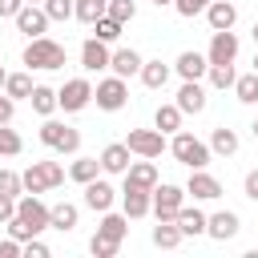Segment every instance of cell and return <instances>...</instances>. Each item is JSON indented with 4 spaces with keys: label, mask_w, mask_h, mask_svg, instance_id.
I'll list each match as a JSON object with an SVG mask.
<instances>
[{
    "label": "cell",
    "mask_w": 258,
    "mask_h": 258,
    "mask_svg": "<svg viewBox=\"0 0 258 258\" xmlns=\"http://www.w3.org/2000/svg\"><path fill=\"white\" fill-rule=\"evenodd\" d=\"M4 226H8V234H12L16 242H28V238H36V234L48 230V206H44L36 194H20V198H16V214H12Z\"/></svg>",
    "instance_id": "1"
},
{
    "label": "cell",
    "mask_w": 258,
    "mask_h": 258,
    "mask_svg": "<svg viewBox=\"0 0 258 258\" xmlns=\"http://www.w3.org/2000/svg\"><path fill=\"white\" fill-rule=\"evenodd\" d=\"M169 153H173L181 165H189V169H206V165H210V145H206V141H198V137H194V133H185V129H177V133H173Z\"/></svg>",
    "instance_id": "2"
},
{
    "label": "cell",
    "mask_w": 258,
    "mask_h": 258,
    "mask_svg": "<svg viewBox=\"0 0 258 258\" xmlns=\"http://www.w3.org/2000/svg\"><path fill=\"white\" fill-rule=\"evenodd\" d=\"M20 181H24L28 194L56 189V185H64V165H60V161H32V165L20 173Z\"/></svg>",
    "instance_id": "3"
},
{
    "label": "cell",
    "mask_w": 258,
    "mask_h": 258,
    "mask_svg": "<svg viewBox=\"0 0 258 258\" xmlns=\"http://www.w3.org/2000/svg\"><path fill=\"white\" fill-rule=\"evenodd\" d=\"M24 64L28 69H64V44H56L48 36H32L24 48Z\"/></svg>",
    "instance_id": "4"
},
{
    "label": "cell",
    "mask_w": 258,
    "mask_h": 258,
    "mask_svg": "<svg viewBox=\"0 0 258 258\" xmlns=\"http://www.w3.org/2000/svg\"><path fill=\"white\" fill-rule=\"evenodd\" d=\"M153 206H149V214L157 218V222H173L177 218V210L185 206V189L181 185H153Z\"/></svg>",
    "instance_id": "5"
},
{
    "label": "cell",
    "mask_w": 258,
    "mask_h": 258,
    "mask_svg": "<svg viewBox=\"0 0 258 258\" xmlns=\"http://www.w3.org/2000/svg\"><path fill=\"white\" fill-rule=\"evenodd\" d=\"M40 141L48 149H56V153H77L81 149V133L73 125H60V121H44L40 125Z\"/></svg>",
    "instance_id": "6"
},
{
    "label": "cell",
    "mask_w": 258,
    "mask_h": 258,
    "mask_svg": "<svg viewBox=\"0 0 258 258\" xmlns=\"http://www.w3.org/2000/svg\"><path fill=\"white\" fill-rule=\"evenodd\" d=\"M89 101H93V85H89L85 77L64 81V89L56 93V109H64V113H81Z\"/></svg>",
    "instance_id": "7"
},
{
    "label": "cell",
    "mask_w": 258,
    "mask_h": 258,
    "mask_svg": "<svg viewBox=\"0 0 258 258\" xmlns=\"http://www.w3.org/2000/svg\"><path fill=\"white\" fill-rule=\"evenodd\" d=\"M125 145H129V153H137V157H161V153H165V133H161V129H129Z\"/></svg>",
    "instance_id": "8"
},
{
    "label": "cell",
    "mask_w": 258,
    "mask_h": 258,
    "mask_svg": "<svg viewBox=\"0 0 258 258\" xmlns=\"http://www.w3.org/2000/svg\"><path fill=\"white\" fill-rule=\"evenodd\" d=\"M93 101H97V109H105V113H117V109H125V101H129V89H125V81H121V77H109V81H101V85L93 89Z\"/></svg>",
    "instance_id": "9"
},
{
    "label": "cell",
    "mask_w": 258,
    "mask_h": 258,
    "mask_svg": "<svg viewBox=\"0 0 258 258\" xmlns=\"http://www.w3.org/2000/svg\"><path fill=\"white\" fill-rule=\"evenodd\" d=\"M234 56H238V36H234L230 28H218L214 40H210L206 60H210V64H234Z\"/></svg>",
    "instance_id": "10"
},
{
    "label": "cell",
    "mask_w": 258,
    "mask_h": 258,
    "mask_svg": "<svg viewBox=\"0 0 258 258\" xmlns=\"http://www.w3.org/2000/svg\"><path fill=\"white\" fill-rule=\"evenodd\" d=\"M185 194H194L198 202H214V198H222V181H218L214 173H206V169H189Z\"/></svg>",
    "instance_id": "11"
},
{
    "label": "cell",
    "mask_w": 258,
    "mask_h": 258,
    "mask_svg": "<svg viewBox=\"0 0 258 258\" xmlns=\"http://www.w3.org/2000/svg\"><path fill=\"white\" fill-rule=\"evenodd\" d=\"M113 198H117V189H113L109 181H101V177L85 181V206H89V210L105 214V210H113Z\"/></svg>",
    "instance_id": "12"
},
{
    "label": "cell",
    "mask_w": 258,
    "mask_h": 258,
    "mask_svg": "<svg viewBox=\"0 0 258 258\" xmlns=\"http://www.w3.org/2000/svg\"><path fill=\"white\" fill-rule=\"evenodd\" d=\"M16 28L24 32V36H44V28H48V16H44V8H36V4H24L16 16Z\"/></svg>",
    "instance_id": "13"
},
{
    "label": "cell",
    "mask_w": 258,
    "mask_h": 258,
    "mask_svg": "<svg viewBox=\"0 0 258 258\" xmlns=\"http://www.w3.org/2000/svg\"><path fill=\"white\" fill-rule=\"evenodd\" d=\"M238 226H242V222H238V214H234V210H218V214H210V218H206V234H210V238H218V242L234 238V234H238Z\"/></svg>",
    "instance_id": "14"
},
{
    "label": "cell",
    "mask_w": 258,
    "mask_h": 258,
    "mask_svg": "<svg viewBox=\"0 0 258 258\" xmlns=\"http://www.w3.org/2000/svg\"><path fill=\"white\" fill-rule=\"evenodd\" d=\"M129 145L125 141H113V145H105L101 149V173H125L129 169Z\"/></svg>",
    "instance_id": "15"
},
{
    "label": "cell",
    "mask_w": 258,
    "mask_h": 258,
    "mask_svg": "<svg viewBox=\"0 0 258 258\" xmlns=\"http://www.w3.org/2000/svg\"><path fill=\"white\" fill-rule=\"evenodd\" d=\"M125 185L153 189V185H157V165H153V157H145V161H129V169H125Z\"/></svg>",
    "instance_id": "16"
},
{
    "label": "cell",
    "mask_w": 258,
    "mask_h": 258,
    "mask_svg": "<svg viewBox=\"0 0 258 258\" xmlns=\"http://www.w3.org/2000/svg\"><path fill=\"white\" fill-rule=\"evenodd\" d=\"M153 189H137V185H125L121 189V206H125V218H145L149 214V206H153V198H149Z\"/></svg>",
    "instance_id": "17"
},
{
    "label": "cell",
    "mask_w": 258,
    "mask_h": 258,
    "mask_svg": "<svg viewBox=\"0 0 258 258\" xmlns=\"http://www.w3.org/2000/svg\"><path fill=\"white\" fill-rule=\"evenodd\" d=\"M81 69H89V73H97V69H109V48H105V40L89 36V40L81 44Z\"/></svg>",
    "instance_id": "18"
},
{
    "label": "cell",
    "mask_w": 258,
    "mask_h": 258,
    "mask_svg": "<svg viewBox=\"0 0 258 258\" xmlns=\"http://www.w3.org/2000/svg\"><path fill=\"white\" fill-rule=\"evenodd\" d=\"M109 69H113V77H137L141 73V52H133V48H117V52H109Z\"/></svg>",
    "instance_id": "19"
},
{
    "label": "cell",
    "mask_w": 258,
    "mask_h": 258,
    "mask_svg": "<svg viewBox=\"0 0 258 258\" xmlns=\"http://www.w3.org/2000/svg\"><path fill=\"white\" fill-rule=\"evenodd\" d=\"M181 113H202L206 109V89L198 85V81H181V89H177V101H173Z\"/></svg>",
    "instance_id": "20"
},
{
    "label": "cell",
    "mask_w": 258,
    "mask_h": 258,
    "mask_svg": "<svg viewBox=\"0 0 258 258\" xmlns=\"http://www.w3.org/2000/svg\"><path fill=\"white\" fill-rule=\"evenodd\" d=\"M206 20H210V28H214V32H218V28H234L238 8H234L230 0H210V4H206Z\"/></svg>",
    "instance_id": "21"
},
{
    "label": "cell",
    "mask_w": 258,
    "mask_h": 258,
    "mask_svg": "<svg viewBox=\"0 0 258 258\" xmlns=\"http://www.w3.org/2000/svg\"><path fill=\"white\" fill-rule=\"evenodd\" d=\"M77 218H81V210L73 206V202H56V206H48V230H73L77 226Z\"/></svg>",
    "instance_id": "22"
},
{
    "label": "cell",
    "mask_w": 258,
    "mask_h": 258,
    "mask_svg": "<svg viewBox=\"0 0 258 258\" xmlns=\"http://www.w3.org/2000/svg\"><path fill=\"white\" fill-rule=\"evenodd\" d=\"M173 69H177V77H181V81H198V77H206V69H210V60H206L202 52H181Z\"/></svg>",
    "instance_id": "23"
},
{
    "label": "cell",
    "mask_w": 258,
    "mask_h": 258,
    "mask_svg": "<svg viewBox=\"0 0 258 258\" xmlns=\"http://www.w3.org/2000/svg\"><path fill=\"white\" fill-rule=\"evenodd\" d=\"M173 222H177V230H181V238H189V234H206V214H202L198 206H194V210H189V206H181Z\"/></svg>",
    "instance_id": "24"
},
{
    "label": "cell",
    "mask_w": 258,
    "mask_h": 258,
    "mask_svg": "<svg viewBox=\"0 0 258 258\" xmlns=\"http://www.w3.org/2000/svg\"><path fill=\"white\" fill-rule=\"evenodd\" d=\"M97 234H101V238H113V242H121V238L129 234V218H125V214H113V210H105V214H101V226H97Z\"/></svg>",
    "instance_id": "25"
},
{
    "label": "cell",
    "mask_w": 258,
    "mask_h": 258,
    "mask_svg": "<svg viewBox=\"0 0 258 258\" xmlns=\"http://www.w3.org/2000/svg\"><path fill=\"white\" fill-rule=\"evenodd\" d=\"M141 85L145 89H165V81H169V64H161V60H141Z\"/></svg>",
    "instance_id": "26"
},
{
    "label": "cell",
    "mask_w": 258,
    "mask_h": 258,
    "mask_svg": "<svg viewBox=\"0 0 258 258\" xmlns=\"http://www.w3.org/2000/svg\"><path fill=\"white\" fill-rule=\"evenodd\" d=\"M210 153H222V157L238 153V133H234V129H226V125H218V129L210 133Z\"/></svg>",
    "instance_id": "27"
},
{
    "label": "cell",
    "mask_w": 258,
    "mask_h": 258,
    "mask_svg": "<svg viewBox=\"0 0 258 258\" xmlns=\"http://www.w3.org/2000/svg\"><path fill=\"white\" fill-rule=\"evenodd\" d=\"M105 8H109V0H73V16L81 24H97L105 16Z\"/></svg>",
    "instance_id": "28"
},
{
    "label": "cell",
    "mask_w": 258,
    "mask_h": 258,
    "mask_svg": "<svg viewBox=\"0 0 258 258\" xmlns=\"http://www.w3.org/2000/svg\"><path fill=\"white\" fill-rule=\"evenodd\" d=\"M153 129H161V133H177V129H181V109H177V105H157V113H153Z\"/></svg>",
    "instance_id": "29"
},
{
    "label": "cell",
    "mask_w": 258,
    "mask_h": 258,
    "mask_svg": "<svg viewBox=\"0 0 258 258\" xmlns=\"http://www.w3.org/2000/svg\"><path fill=\"white\" fill-rule=\"evenodd\" d=\"M28 101H32V109H36L40 117H48V113L56 109V89H48V85H32Z\"/></svg>",
    "instance_id": "30"
},
{
    "label": "cell",
    "mask_w": 258,
    "mask_h": 258,
    "mask_svg": "<svg viewBox=\"0 0 258 258\" xmlns=\"http://www.w3.org/2000/svg\"><path fill=\"white\" fill-rule=\"evenodd\" d=\"M97 173H101V161H97V157H77V161L69 165V177H73V181H81V185H85V181H93Z\"/></svg>",
    "instance_id": "31"
},
{
    "label": "cell",
    "mask_w": 258,
    "mask_h": 258,
    "mask_svg": "<svg viewBox=\"0 0 258 258\" xmlns=\"http://www.w3.org/2000/svg\"><path fill=\"white\" fill-rule=\"evenodd\" d=\"M181 242V230H177V222H157L153 226V246H161V250H173Z\"/></svg>",
    "instance_id": "32"
},
{
    "label": "cell",
    "mask_w": 258,
    "mask_h": 258,
    "mask_svg": "<svg viewBox=\"0 0 258 258\" xmlns=\"http://www.w3.org/2000/svg\"><path fill=\"white\" fill-rule=\"evenodd\" d=\"M234 93H238L242 105H254V101H258V73L250 69L246 77H238V81H234Z\"/></svg>",
    "instance_id": "33"
},
{
    "label": "cell",
    "mask_w": 258,
    "mask_h": 258,
    "mask_svg": "<svg viewBox=\"0 0 258 258\" xmlns=\"http://www.w3.org/2000/svg\"><path fill=\"white\" fill-rule=\"evenodd\" d=\"M206 77H210L214 89H234V81H238V77H234V64H210Z\"/></svg>",
    "instance_id": "34"
},
{
    "label": "cell",
    "mask_w": 258,
    "mask_h": 258,
    "mask_svg": "<svg viewBox=\"0 0 258 258\" xmlns=\"http://www.w3.org/2000/svg\"><path fill=\"white\" fill-rule=\"evenodd\" d=\"M89 28H93V36H97V40H105V44L121 36V20H113V16H101V20H97V24H89Z\"/></svg>",
    "instance_id": "35"
},
{
    "label": "cell",
    "mask_w": 258,
    "mask_h": 258,
    "mask_svg": "<svg viewBox=\"0 0 258 258\" xmlns=\"http://www.w3.org/2000/svg\"><path fill=\"white\" fill-rule=\"evenodd\" d=\"M4 93H8L12 101H16V97H28V93H32V77H28V73H12V77L4 81Z\"/></svg>",
    "instance_id": "36"
},
{
    "label": "cell",
    "mask_w": 258,
    "mask_h": 258,
    "mask_svg": "<svg viewBox=\"0 0 258 258\" xmlns=\"http://www.w3.org/2000/svg\"><path fill=\"white\" fill-rule=\"evenodd\" d=\"M20 149H24L20 133H16V129H8V125H0V157H16Z\"/></svg>",
    "instance_id": "37"
},
{
    "label": "cell",
    "mask_w": 258,
    "mask_h": 258,
    "mask_svg": "<svg viewBox=\"0 0 258 258\" xmlns=\"http://www.w3.org/2000/svg\"><path fill=\"white\" fill-rule=\"evenodd\" d=\"M105 16H113V20H121V24H129V20L137 16V4H133V0H109V8H105Z\"/></svg>",
    "instance_id": "38"
},
{
    "label": "cell",
    "mask_w": 258,
    "mask_h": 258,
    "mask_svg": "<svg viewBox=\"0 0 258 258\" xmlns=\"http://www.w3.org/2000/svg\"><path fill=\"white\" fill-rule=\"evenodd\" d=\"M0 194H8V198H20L24 194V181H20L16 169H0Z\"/></svg>",
    "instance_id": "39"
},
{
    "label": "cell",
    "mask_w": 258,
    "mask_h": 258,
    "mask_svg": "<svg viewBox=\"0 0 258 258\" xmlns=\"http://www.w3.org/2000/svg\"><path fill=\"white\" fill-rule=\"evenodd\" d=\"M89 250H93V258H113V254L121 250V242H113V238H101V234H93Z\"/></svg>",
    "instance_id": "40"
},
{
    "label": "cell",
    "mask_w": 258,
    "mask_h": 258,
    "mask_svg": "<svg viewBox=\"0 0 258 258\" xmlns=\"http://www.w3.org/2000/svg\"><path fill=\"white\" fill-rule=\"evenodd\" d=\"M40 8H44L48 20H69V16H73V0H44Z\"/></svg>",
    "instance_id": "41"
},
{
    "label": "cell",
    "mask_w": 258,
    "mask_h": 258,
    "mask_svg": "<svg viewBox=\"0 0 258 258\" xmlns=\"http://www.w3.org/2000/svg\"><path fill=\"white\" fill-rule=\"evenodd\" d=\"M20 254L24 258H48V246L40 238H28V242H20Z\"/></svg>",
    "instance_id": "42"
},
{
    "label": "cell",
    "mask_w": 258,
    "mask_h": 258,
    "mask_svg": "<svg viewBox=\"0 0 258 258\" xmlns=\"http://www.w3.org/2000/svg\"><path fill=\"white\" fill-rule=\"evenodd\" d=\"M206 4H210V0H173L177 16H198V12H206Z\"/></svg>",
    "instance_id": "43"
},
{
    "label": "cell",
    "mask_w": 258,
    "mask_h": 258,
    "mask_svg": "<svg viewBox=\"0 0 258 258\" xmlns=\"http://www.w3.org/2000/svg\"><path fill=\"white\" fill-rule=\"evenodd\" d=\"M0 258H20V242H16L12 234H8L4 242H0Z\"/></svg>",
    "instance_id": "44"
},
{
    "label": "cell",
    "mask_w": 258,
    "mask_h": 258,
    "mask_svg": "<svg viewBox=\"0 0 258 258\" xmlns=\"http://www.w3.org/2000/svg\"><path fill=\"white\" fill-rule=\"evenodd\" d=\"M12 113H16L12 97H8V93H0V125H8V121H12Z\"/></svg>",
    "instance_id": "45"
},
{
    "label": "cell",
    "mask_w": 258,
    "mask_h": 258,
    "mask_svg": "<svg viewBox=\"0 0 258 258\" xmlns=\"http://www.w3.org/2000/svg\"><path fill=\"white\" fill-rule=\"evenodd\" d=\"M16 214V198H8V194H0V222H8Z\"/></svg>",
    "instance_id": "46"
},
{
    "label": "cell",
    "mask_w": 258,
    "mask_h": 258,
    "mask_svg": "<svg viewBox=\"0 0 258 258\" xmlns=\"http://www.w3.org/2000/svg\"><path fill=\"white\" fill-rule=\"evenodd\" d=\"M246 198H250V202H258V169H250V173H246Z\"/></svg>",
    "instance_id": "47"
},
{
    "label": "cell",
    "mask_w": 258,
    "mask_h": 258,
    "mask_svg": "<svg viewBox=\"0 0 258 258\" xmlns=\"http://www.w3.org/2000/svg\"><path fill=\"white\" fill-rule=\"evenodd\" d=\"M24 8V0H0V16H16Z\"/></svg>",
    "instance_id": "48"
},
{
    "label": "cell",
    "mask_w": 258,
    "mask_h": 258,
    "mask_svg": "<svg viewBox=\"0 0 258 258\" xmlns=\"http://www.w3.org/2000/svg\"><path fill=\"white\" fill-rule=\"evenodd\" d=\"M4 81H8V73H4V64H0V89H4Z\"/></svg>",
    "instance_id": "49"
},
{
    "label": "cell",
    "mask_w": 258,
    "mask_h": 258,
    "mask_svg": "<svg viewBox=\"0 0 258 258\" xmlns=\"http://www.w3.org/2000/svg\"><path fill=\"white\" fill-rule=\"evenodd\" d=\"M153 4H157V8H161V4H173V0H153Z\"/></svg>",
    "instance_id": "50"
},
{
    "label": "cell",
    "mask_w": 258,
    "mask_h": 258,
    "mask_svg": "<svg viewBox=\"0 0 258 258\" xmlns=\"http://www.w3.org/2000/svg\"><path fill=\"white\" fill-rule=\"evenodd\" d=\"M254 44H258V24H254Z\"/></svg>",
    "instance_id": "51"
},
{
    "label": "cell",
    "mask_w": 258,
    "mask_h": 258,
    "mask_svg": "<svg viewBox=\"0 0 258 258\" xmlns=\"http://www.w3.org/2000/svg\"><path fill=\"white\" fill-rule=\"evenodd\" d=\"M254 137H258V121H254Z\"/></svg>",
    "instance_id": "52"
},
{
    "label": "cell",
    "mask_w": 258,
    "mask_h": 258,
    "mask_svg": "<svg viewBox=\"0 0 258 258\" xmlns=\"http://www.w3.org/2000/svg\"><path fill=\"white\" fill-rule=\"evenodd\" d=\"M254 73H258V56H254Z\"/></svg>",
    "instance_id": "53"
},
{
    "label": "cell",
    "mask_w": 258,
    "mask_h": 258,
    "mask_svg": "<svg viewBox=\"0 0 258 258\" xmlns=\"http://www.w3.org/2000/svg\"><path fill=\"white\" fill-rule=\"evenodd\" d=\"M24 4H36V0H24Z\"/></svg>",
    "instance_id": "54"
}]
</instances>
